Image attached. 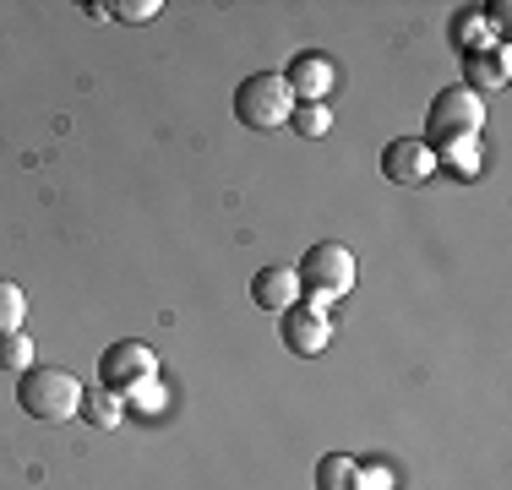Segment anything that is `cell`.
<instances>
[{"instance_id":"cell-12","label":"cell","mask_w":512,"mask_h":490,"mask_svg":"<svg viewBox=\"0 0 512 490\" xmlns=\"http://www.w3.org/2000/svg\"><path fill=\"white\" fill-rule=\"evenodd\" d=\"M82 414H88V420L99 425V431H115L120 414H126V409H120V392H109V387H88V392H82Z\"/></svg>"},{"instance_id":"cell-2","label":"cell","mask_w":512,"mask_h":490,"mask_svg":"<svg viewBox=\"0 0 512 490\" xmlns=\"http://www.w3.org/2000/svg\"><path fill=\"white\" fill-rule=\"evenodd\" d=\"M485 126V98L469 93V88H442L431 104V120H425V147H431L436 158L447 153V147H469L474 137H480Z\"/></svg>"},{"instance_id":"cell-9","label":"cell","mask_w":512,"mask_h":490,"mask_svg":"<svg viewBox=\"0 0 512 490\" xmlns=\"http://www.w3.org/2000/svg\"><path fill=\"white\" fill-rule=\"evenodd\" d=\"M507 77H512V55L507 49H474V55H463V88L469 93H496V88H507Z\"/></svg>"},{"instance_id":"cell-13","label":"cell","mask_w":512,"mask_h":490,"mask_svg":"<svg viewBox=\"0 0 512 490\" xmlns=\"http://www.w3.org/2000/svg\"><path fill=\"white\" fill-rule=\"evenodd\" d=\"M22 316H28V294L11 284V278H0V338L22 333Z\"/></svg>"},{"instance_id":"cell-4","label":"cell","mask_w":512,"mask_h":490,"mask_svg":"<svg viewBox=\"0 0 512 490\" xmlns=\"http://www.w3.org/2000/svg\"><path fill=\"white\" fill-rule=\"evenodd\" d=\"M295 278H300V289L311 294L316 311H327V300H338V294L355 289V251H349V245L322 240V245H311V251H306V262L295 267Z\"/></svg>"},{"instance_id":"cell-19","label":"cell","mask_w":512,"mask_h":490,"mask_svg":"<svg viewBox=\"0 0 512 490\" xmlns=\"http://www.w3.org/2000/svg\"><path fill=\"white\" fill-rule=\"evenodd\" d=\"M355 490H393V480H387V469H371V474L360 469V480H355Z\"/></svg>"},{"instance_id":"cell-17","label":"cell","mask_w":512,"mask_h":490,"mask_svg":"<svg viewBox=\"0 0 512 490\" xmlns=\"http://www.w3.org/2000/svg\"><path fill=\"white\" fill-rule=\"evenodd\" d=\"M126 403H137L142 414H158V409H164V387H158V376H153V382H142V387H131Z\"/></svg>"},{"instance_id":"cell-8","label":"cell","mask_w":512,"mask_h":490,"mask_svg":"<svg viewBox=\"0 0 512 490\" xmlns=\"http://www.w3.org/2000/svg\"><path fill=\"white\" fill-rule=\"evenodd\" d=\"M284 82H289V93H295V104H322V98L333 93V60L306 49V55L289 60Z\"/></svg>"},{"instance_id":"cell-18","label":"cell","mask_w":512,"mask_h":490,"mask_svg":"<svg viewBox=\"0 0 512 490\" xmlns=\"http://www.w3.org/2000/svg\"><path fill=\"white\" fill-rule=\"evenodd\" d=\"M109 11H115L120 22H153L164 6H158V0H120V6H109Z\"/></svg>"},{"instance_id":"cell-3","label":"cell","mask_w":512,"mask_h":490,"mask_svg":"<svg viewBox=\"0 0 512 490\" xmlns=\"http://www.w3.org/2000/svg\"><path fill=\"white\" fill-rule=\"evenodd\" d=\"M235 115L246 131H273L295 115V93H289L284 71H251L235 88Z\"/></svg>"},{"instance_id":"cell-10","label":"cell","mask_w":512,"mask_h":490,"mask_svg":"<svg viewBox=\"0 0 512 490\" xmlns=\"http://www.w3.org/2000/svg\"><path fill=\"white\" fill-rule=\"evenodd\" d=\"M251 300L262 305V311H278V316H284L289 305H300V278H295V267H262V273L251 278Z\"/></svg>"},{"instance_id":"cell-20","label":"cell","mask_w":512,"mask_h":490,"mask_svg":"<svg viewBox=\"0 0 512 490\" xmlns=\"http://www.w3.org/2000/svg\"><path fill=\"white\" fill-rule=\"evenodd\" d=\"M485 17H491L496 28H502V22H507V0H491V6H485Z\"/></svg>"},{"instance_id":"cell-6","label":"cell","mask_w":512,"mask_h":490,"mask_svg":"<svg viewBox=\"0 0 512 490\" xmlns=\"http://www.w3.org/2000/svg\"><path fill=\"white\" fill-rule=\"evenodd\" d=\"M278 333H284V349L295 354V360H311V354H322L327 343H333V322H327V311H316V305H289Z\"/></svg>"},{"instance_id":"cell-7","label":"cell","mask_w":512,"mask_h":490,"mask_svg":"<svg viewBox=\"0 0 512 490\" xmlns=\"http://www.w3.org/2000/svg\"><path fill=\"white\" fill-rule=\"evenodd\" d=\"M436 164H442V158H436L420 137H398V142H387V153H382V175L393 180V186H425V180L436 175Z\"/></svg>"},{"instance_id":"cell-16","label":"cell","mask_w":512,"mask_h":490,"mask_svg":"<svg viewBox=\"0 0 512 490\" xmlns=\"http://www.w3.org/2000/svg\"><path fill=\"white\" fill-rule=\"evenodd\" d=\"M453 44L463 49V55L485 49V22H480V11H463V17L453 22Z\"/></svg>"},{"instance_id":"cell-14","label":"cell","mask_w":512,"mask_h":490,"mask_svg":"<svg viewBox=\"0 0 512 490\" xmlns=\"http://www.w3.org/2000/svg\"><path fill=\"white\" fill-rule=\"evenodd\" d=\"M289 120H295V131H300V137H327V131H333V109H327V104H295V115H289Z\"/></svg>"},{"instance_id":"cell-11","label":"cell","mask_w":512,"mask_h":490,"mask_svg":"<svg viewBox=\"0 0 512 490\" xmlns=\"http://www.w3.org/2000/svg\"><path fill=\"white\" fill-rule=\"evenodd\" d=\"M355 480H360V463L349 452H327L316 463V490H355Z\"/></svg>"},{"instance_id":"cell-1","label":"cell","mask_w":512,"mask_h":490,"mask_svg":"<svg viewBox=\"0 0 512 490\" xmlns=\"http://www.w3.org/2000/svg\"><path fill=\"white\" fill-rule=\"evenodd\" d=\"M17 403L28 420H44V425H60L71 414H82V382L60 365H28L17 382Z\"/></svg>"},{"instance_id":"cell-5","label":"cell","mask_w":512,"mask_h":490,"mask_svg":"<svg viewBox=\"0 0 512 490\" xmlns=\"http://www.w3.org/2000/svg\"><path fill=\"white\" fill-rule=\"evenodd\" d=\"M153 376H158V354L148 349V343H137V338L109 343V349H104V360H99V387L120 392V398H126L131 387L153 382Z\"/></svg>"},{"instance_id":"cell-15","label":"cell","mask_w":512,"mask_h":490,"mask_svg":"<svg viewBox=\"0 0 512 490\" xmlns=\"http://www.w3.org/2000/svg\"><path fill=\"white\" fill-rule=\"evenodd\" d=\"M28 365H33V338L28 333L0 338V371H28Z\"/></svg>"}]
</instances>
